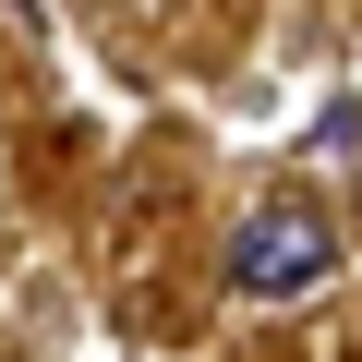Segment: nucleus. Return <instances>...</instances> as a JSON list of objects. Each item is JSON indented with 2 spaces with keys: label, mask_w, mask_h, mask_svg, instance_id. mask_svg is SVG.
<instances>
[{
  "label": "nucleus",
  "mask_w": 362,
  "mask_h": 362,
  "mask_svg": "<svg viewBox=\"0 0 362 362\" xmlns=\"http://www.w3.org/2000/svg\"><path fill=\"white\" fill-rule=\"evenodd\" d=\"M218 266H230L242 302H290V290H314V278L338 266V230H326V206H254Z\"/></svg>",
  "instance_id": "obj_1"
}]
</instances>
